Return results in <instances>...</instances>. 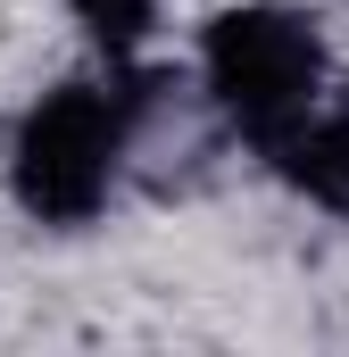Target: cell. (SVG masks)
I'll return each instance as SVG.
<instances>
[{
	"mask_svg": "<svg viewBox=\"0 0 349 357\" xmlns=\"http://www.w3.org/2000/svg\"><path fill=\"white\" fill-rule=\"evenodd\" d=\"M266 158L308 199H325V208L349 216V116H291L283 133H266Z\"/></svg>",
	"mask_w": 349,
	"mask_h": 357,
	"instance_id": "obj_3",
	"label": "cell"
},
{
	"mask_svg": "<svg viewBox=\"0 0 349 357\" xmlns=\"http://www.w3.org/2000/svg\"><path fill=\"white\" fill-rule=\"evenodd\" d=\"M75 17H84V25L108 42V50H125V42H142V25H150V0H75Z\"/></svg>",
	"mask_w": 349,
	"mask_h": 357,
	"instance_id": "obj_4",
	"label": "cell"
},
{
	"mask_svg": "<svg viewBox=\"0 0 349 357\" xmlns=\"http://www.w3.org/2000/svg\"><path fill=\"white\" fill-rule=\"evenodd\" d=\"M117 175V108L91 84L50 91L17 133V199L42 225H84Z\"/></svg>",
	"mask_w": 349,
	"mask_h": 357,
	"instance_id": "obj_2",
	"label": "cell"
},
{
	"mask_svg": "<svg viewBox=\"0 0 349 357\" xmlns=\"http://www.w3.org/2000/svg\"><path fill=\"white\" fill-rule=\"evenodd\" d=\"M316 75H325V50H316V33L291 8H225L208 25V91L258 142L283 133L291 116H308Z\"/></svg>",
	"mask_w": 349,
	"mask_h": 357,
	"instance_id": "obj_1",
	"label": "cell"
}]
</instances>
